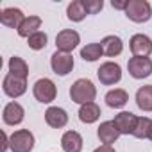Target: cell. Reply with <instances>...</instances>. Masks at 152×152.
Segmentation results:
<instances>
[{
    "mask_svg": "<svg viewBox=\"0 0 152 152\" xmlns=\"http://www.w3.org/2000/svg\"><path fill=\"white\" fill-rule=\"evenodd\" d=\"M45 122L47 125H50L52 129H63L68 124V113L63 107L52 106L45 111Z\"/></svg>",
    "mask_w": 152,
    "mask_h": 152,
    "instance_id": "cell-14",
    "label": "cell"
},
{
    "mask_svg": "<svg viewBox=\"0 0 152 152\" xmlns=\"http://www.w3.org/2000/svg\"><path fill=\"white\" fill-rule=\"evenodd\" d=\"M83 136L77 131H66L61 136V148L64 152H81L83 150Z\"/></svg>",
    "mask_w": 152,
    "mask_h": 152,
    "instance_id": "cell-16",
    "label": "cell"
},
{
    "mask_svg": "<svg viewBox=\"0 0 152 152\" xmlns=\"http://www.w3.org/2000/svg\"><path fill=\"white\" fill-rule=\"evenodd\" d=\"M148 140H150V141H152V132H150V136H148Z\"/></svg>",
    "mask_w": 152,
    "mask_h": 152,
    "instance_id": "cell-30",
    "label": "cell"
},
{
    "mask_svg": "<svg viewBox=\"0 0 152 152\" xmlns=\"http://www.w3.org/2000/svg\"><path fill=\"white\" fill-rule=\"evenodd\" d=\"M104 100H106V104H107L109 107H113V109H122V107L129 102V93H127L125 90H122V88H115V90H111V91L106 93Z\"/></svg>",
    "mask_w": 152,
    "mask_h": 152,
    "instance_id": "cell-18",
    "label": "cell"
},
{
    "mask_svg": "<svg viewBox=\"0 0 152 152\" xmlns=\"http://www.w3.org/2000/svg\"><path fill=\"white\" fill-rule=\"evenodd\" d=\"M41 27V18L39 16H27L23 22H22V25L18 27V36L20 38H31L32 34H36L38 32V29Z\"/></svg>",
    "mask_w": 152,
    "mask_h": 152,
    "instance_id": "cell-21",
    "label": "cell"
},
{
    "mask_svg": "<svg viewBox=\"0 0 152 152\" xmlns=\"http://www.w3.org/2000/svg\"><path fill=\"white\" fill-rule=\"evenodd\" d=\"M23 118H25V109L16 100H13V102H9V104L4 106L2 120H4L6 125H18V124L23 122Z\"/></svg>",
    "mask_w": 152,
    "mask_h": 152,
    "instance_id": "cell-11",
    "label": "cell"
},
{
    "mask_svg": "<svg viewBox=\"0 0 152 152\" xmlns=\"http://www.w3.org/2000/svg\"><path fill=\"white\" fill-rule=\"evenodd\" d=\"M129 47L134 57H148L152 54V39L147 34H134L129 39Z\"/></svg>",
    "mask_w": 152,
    "mask_h": 152,
    "instance_id": "cell-10",
    "label": "cell"
},
{
    "mask_svg": "<svg viewBox=\"0 0 152 152\" xmlns=\"http://www.w3.org/2000/svg\"><path fill=\"white\" fill-rule=\"evenodd\" d=\"M47 43H48V36H47V32H43V31H38L36 34H32V36L27 39V45H29V48H32V50H43V48L47 47Z\"/></svg>",
    "mask_w": 152,
    "mask_h": 152,
    "instance_id": "cell-26",
    "label": "cell"
},
{
    "mask_svg": "<svg viewBox=\"0 0 152 152\" xmlns=\"http://www.w3.org/2000/svg\"><path fill=\"white\" fill-rule=\"evenodd\" d=\"M34 143V134L29 129H18L9 136V148L13 152H32Z\"/></svg>",
    "mask_w": 152,
    "mask_h": 152,
    "instance_id": "cell-3",
    "label": "cell"
},
{
    "mask_svg": "<svg viewBox=\"0 0 152 152\" xmlns=\"http://www.w3.org/2000/svg\"><path fill=\"white\" fill-rule=\"evenodd\" d=\"M97 97V88L90 79H77L72 86H70V99L75 104H90L93 102Z\"/></svg>",
    "mask_w": 152,
    "mask_h": 152,
    "instance_id": "cell-1",
    "label": "cell"
},
{
    "mask_svg": "<svg viewBox=\"0 0 152 152\" xmlns=\"http://www.w3.org/2000/svg\"><path fill=\"white\" fill-rule=\"evenodd\" d=\"M127 70L132 79H147L152 75V59L150 57H131L127 61Z\"/></svg>",
    "mask_w": 152,
    "mask_h": 152,
    "instance_id": "cell-6",
    "label": "cell"
},
{
    "mask_svg": "<svg viewBox=\"0 0 152 152\" xmlns=\"http://www.w3.org/2000/svg\"><path fill=\"white\" fill-rule=\"evenodd\" d=\"M32 95L38 102L41 104H50L52 100H56V95H57V86L54 84V81L43 77V79H38L32 86Z\"/></svg>",
    "mask_w": 152,
    "mask_h": 152,
    "instance_id": "cell-5",
    "label": "cell"
},
{
    "mask_svg": "<svg viewBox=\"0 0 152 152\" xmlns=\"http://www.w3.org/2000/svg\"><path fill=\"white\" fill-rule=\"evenodd\" d=\"M75 63H73V57L72 54H64V52H59L56 50L52 56H50V68L56 75H59V77H64V75H68L72 70H73Z\"/></svg>",
    "mask_w": 152,
    "mask_h": 152,
    "instance_id": "cell-7",
    "label": "cell"
},
{
    "mask_svg": "<svg viewBox=\"0 0 152 152\" xmlns=\"http://www.w3.org/2000/svg\"><path fill=\"white\" fill-rule=\"evenodd\" d=\"M2 90H4V93L9 99H18V97H22L27 91V81L25 79H18V77H15V75L7 73L4 77V81H2Z\"/></svg>",
    "mask_w": 152,
    "mask_h": 152,
    "instance_id": "cell-9",
    "label": "cell"
},
{
    "mask_svg": "<svg viewBox=\"0 0 152 152\" xmlns=\"http://www.w3.org/2000/svg\"><path fill=\"white\" fill-rule=\"evenodd\" d=\"M86 15H88V11L84 7L83 0H73L66 7V16H68L70 22H83L86 18Z\"/></svg>",
    "mask_w": 152,
    "mask_h": 152,
    "instance_id": "cell-23",
    "label": "cell"
},
{
    "mask_svg": "<svg viewBox=\"0 0 152 152\" xmlns=\"http://www.w3.org/2000/svg\"><path fill=\"white\" fill-rule=\"evenodd\" d=\"M102 54H104V50H102L100 43H88L86 47L81 48V57L84 61H88V63H93V61L100 59Z\"/></svg>",
    "mask_w": 152,
    "mask_h": 152,
    "instance_id": "cell-25",
    "label": "cell"
},
{
    "mask_svg": "<svg viewBox=\"0 0 152 152\" xmlns=\"http://www.w3.org/2000/svg\"><path fill=\"white\" fill-rule=\"evenodd\" d=\"M93 152H116V150H115L111 145H100V147H99V148H95Z\"/></svg>",
    "mask_w": 152,
    "mask_h": 152,
    "instance_id": "cell-29",
    "label": "cell"
},
{
    "mask_svg": "<svg viewBox=\"0 0 152 152\" xmlns=\"http://www.w3.org/2000/svg\"><path fill=\"white\" fill-rule=\"evenodd\" d=\"M97 77L104 86H115L122 81V66L115 61H106L97 70Z\"/></svg>",
    "mask_w": 152,
    "mask_h": 152,
    "instance_id": "cell-4",
    "label": "cell"
},
{
    "mask_svg": "<svg viewBox=\"0 0 152 152\" xmlns=\"http://www.w3.org/2000/svg\"><path fill=\"white\" fill-rule=\"evenodd\" d=\"M97 136H99L100 143H104V145H113V143L120 138V132H118L116 125L113 124V120H109V122H102V124L99 125Z\"/></svg>",
    "mask_w": 152,
    "mask_h": 152,
    "instance_id": "cell-15",
    "label": "cell"
},
{
    "mask_svg": "<svg viewBox=\"0 0 152 152\" xmlns=\"http://www.w3.org/2000/svg\"><path fill=\"white\" fill-rule=\"evenodd\" d=\"M83 2H84V7H86L88 15H97V13H100L102 7H104V2H102V0H83Z\"/></svg>",
    "mask_w": 152,
    "mask_h": 152,
    "instance_id": "cell-27",
    "label": "cell"
},
{
    "mask_svg": "<svg viewBox=\"0 0 152 152\" xmlns=\"http://www.w3.org/2000/svg\"><path fill=\"white\" fill-rule=\"evenodd\" d=\"M102 111H100V106L95 104V102H90V104H84L79 107V120L86 125L90 124H95L99 118H100Z\"/></svg>",
    "mask_w": 152,
    "mask_h": 152,
    "instance_id": "cell-19",
    "label": "cell"
},
{
    "mask_svg": "<svg viewBox=\"0 0 152 152\" xmlns=\"http://www.w3.org/2000/svg\"><path fill=\"white\" fill-rule=\"evenodd\" d=\"M79 43H81V36L73 29H64L56 36V47L59 52H64V54H70L73 48H77Z\"/></svg>",
    "mask_w": 152,
    "mask_h": 152,
    "instance_id": "cell-8",
    "label": "cell"
},
{
    "mask_svg": "<svg viewBox=\"0 0 152 152\" xmlns=\"http://www.w3.org/2000/svg\"><path fill=\"white\" fill-rule=\"evenodd\" d=\"M100 45H102V50H104V54H106L107 57H116V56H120L122 50H124V41H122L118 36H115V34L106 36V38L100 41Z\"/></svg>",
    "mask_w": 152,
    "mask_h": 152,
    "instance_id": "cell-17",
    "label": "cell"
},
{
    "mask_svg": "<svg viewBox=\"0 0 152 152\" xmlns=\"http://www.w3.org/2000/svg\"><path fill=\"white\" fill-rule=\"evenodd\" d=\"M25 18L27 16L18 7H6V9H2V13H0V22H2V25H6L9 29H16V31H18V27L22 25V22Z\"/></svg>",
    "mask_w": 152,
    "mask_h": 152,
    "instance_id": "cell-13",
    "label": "cell"
},
{
    "mask_svg": "<svg viewBox=\"0 0 152 152\" xmlns=\"http://www.w3.org/2000/svg\"><path fill=\"white\" fill-rule=\"evenodd\" d=\"M136 106L141 111H152V84H145L136 91Z\"/></svg>",
    "mask_w": 152,
    "mask_h": 152,
    "instance_id": "cell-20",
    "label": "cell"
},
{
    "mask_svg": "<svg viewBox=\"0 0 152 152\" xmlns=\"http://www.w3.org/2000/svg\"><path fill=\"white\" fill-rule=\"evenodd\" d=\"M150 132H152V120L148 116H138V122H136L132 136L138 138V140H145V138L150 136Z\"/></svg>",
    "mask_w": 152,
    "mask_h": 152,
    "instance_id": "cell-24",
    "label": "cell"
},
{
    "mask_svg": "<svg viewBox=\"0 0 152 152\" xmlns=\"http://www.w3.org/2000/svg\"><path fill=\"white\" fill-rule=\"evenodd\" d=\"M111 6H113L115 9H122V11H125V9H127V6H129V0H124V2L113 0V2H111Z\"/></svg>",
    "mask_w": 152,
    "mask_h": 152,
    "instance_id": "cell-28",
    "label": "cell"
},
{
    "mask_svg": "<svg viewBox=\"0 0 152 152\" xmlns=\"http://www.w3.org/2000/svg\"><path fill=\"white\" fill-rule=\"evenodd\" d=\"M124 13L134 23H145L152 16V6L147 0H129V6Z\"/></svg>",
    "mask_w": 152,
    "mask_h": 152,
    "instance_id": "cell-2",
    "label": "cell"
},
{
    "mask_svg": "<svg viewBox=\"0 0 152 152\" xmlns=\"http://www.w3.org/2000/svg\"><path fill=\"white\" fill-rule=\"evenodd\" d=\"M136 122H138V116L131 111H120L113 120V124L116 125L120 134H132L134 127H136Z\"/></svg>",
    "mask_w": 152,
    "mask_h": 152,
    "instance_id": "cell-12",
    "label": "cell"
},
{
    "mask_svg": "<svg viewBox=\"0 0 152 152\" xmlns=\"http://www.w3.org/2000/svg\"><path fill=\"white\" fill-rule=\"evenodd\" d=\"M9 73L15 75L18 79H25L29 77V64L25 63V59L18 57V56H13L9 59Z\"/></svg>",
    "mask_w": 152,
    "mask_h": 152,
    "instance_id": "cell-22",
    "label": "cell"
}]
</instances>
